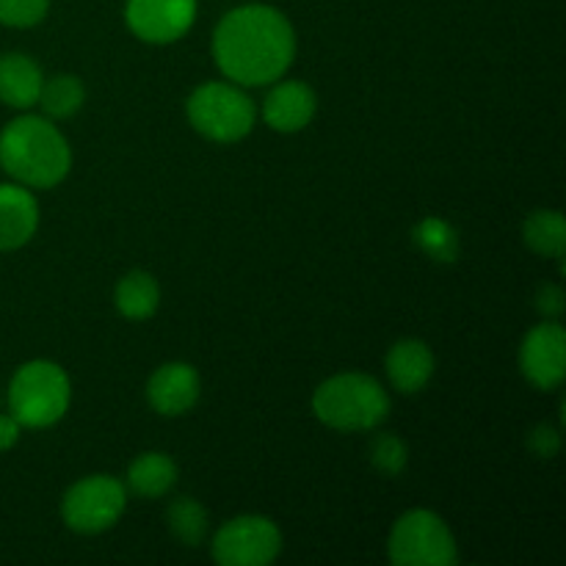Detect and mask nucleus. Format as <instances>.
<instances>
[{"mask_svg":"<svg viewBox=\"0 0 566 566\" xmlns=\"http://www.w3.org/2000/svg\"><path fill=\"white\" fill-rule=\"evenodd\" d=\"M213 59L221 75L238 86H271L296 59V31L274 6H238L216 25Z\"/></svg>","mask_w":566,"mask_h":566,"instance_id":"f257e3e1","label":"nucleus"},{"mask_svg":"<svg viewBox=\"0 0 566 566\" xmlns=\"http://www.w3.org/2000/svg\"><path fill=\"white\" fill-rule=\"evenodd\" d=\"M0 169L31 191L53 188L72 169L70 142L48 116L22 114L0 130Z\"/></svg>","mask_w":566,"mask_h":566,"instance_id":"f03ea898","label":"nucleus"},{"mask_svg":"<svg viewBox=\"0 0 566 566\" xmlns=\"http://www.w3.org/2000/svg\"><path fill=\"white\" fill-rule=\"evenodd\" d=\"M313 412L335 431H374L390 415V396L368 374H337L313 392Z\"/></svg>","mask_w":566,"mask_h":566,"instance_id":"7ed1b4c3","label":"nucleus"},{"mask_svg":"<svg viewBox=\"0 0 566 566\" xmlns=\"http://www.w3.org/2000/svg\"><path fill=\"white\" fill-rule=\"evenodd\" d=\"M9 412L22 429H50L66 415L72 385L66 370L50 359H31L20 365L9 381Z\"/></svg>","mask_w":566,"mask_h":566,"instance_id":"20e7f679","label":"nucleus"},{"mask_svg":"<svg viewBox=\"0 0 566 566\" xmlns=\"http://www.w3.org/2000/svg\"><path fill=\"white\" fill-rule=\"evenodd\" d=\"M186 116L193 130L208 142L235 144L252 133L258 108L238 83L208 81L188 94Z\"/></svg>","mask_w":566,"mask_h":566,"instance_id":"39448f33","label":"nucleus"},{"mask_svg":"<svg viewBox=\"0 0 566 566\" xmlns=\"http://www.w3.org/2000/svg\"><path fill=\"white\" fill-rule=\"evenodd\" d=\"M387 556L396 566H451L459 562V547L440 514L412 509L392 525Z\"/></svg>","mask_w":566,"mask_h":566,"instance_id":"423d86ee","label":"nucleus"},{"mask_svg":"<svg viewBox=\"0 0 566 566\" xmlns=\"http://www.w3.org/2000/svg\"><path fill=\"white\" fill-rule=\"evenodd\" d=\"M127 509V486L114 475H86L66 490L61 517L75 534L94 536L111 531Z\"/></svg>","mask_w":566,"mask_h":566,"instance_id":"0eeeda50","label":"nucleus"},{"mask_svg":"<svg viewBox=\"0 0 566 566\" xmlns=\"http://www.w3.org/2000/svg\"><path fill=\"white\" fill-rule=\"evenodd\" d=\"M282 553V531L263 514H241L216 531L213 558L221 566H269Z\"/></svg>","mask_w":566,"mask_h":566,"instance_id":"6e6552de","label":"nucleus"},{"mask_svg":"<svg viewBox=\"0 0 566 566\" xmlns=\"http://www.w3.org/2000/svg\"><path fill=\"white\" fill-rule=\"evenodd\" d=\"M197 0H127L125 22L147 44L180 42L197 22Z\"/></svg>","mask_w":566,"mask_h":566,"instance_id":"1a4fd4ad","label":"nucleus"},{"mask_svg":"<svg viewBox=\"0 0 566 566\" xmlns=\"http://www.w3.org/2000/svg\"><path fill=\"white\" fill-rule=\"evenodd\" d=\"M520 370L539 390H556L566 376V332L558 321H542L520 346Z\"/></svg>","mask_w":566,"mask_h":566,"instance_id":"9d476101","label":"nucleus"},{"mask_svg":"<svg viewBox=\"0 0 566 566\" xmlns=\"http://www.w3.org/2000/svg\"><path fill=\"white\" fill-rule=\"evenodd\" d=\"M202 392V379L188 363H166L149 376L147 401L164 418H180L191 412Z\"/></svg>","mask_w":566,"mask_h":566,"instance_id":"9b49d317","label":"nucleus"},{"mask_svg":"<svg viewBox=\"0 0 566 566\" xmlns=\"http://www.w3.org/2000/svg\"><path fill=\"white\" fill-rule=\"evenodd\" d=\"M318 97L313 86L304 81H280L271 83L263 99V122L276 133H298L315 119Z\"/></svg>","mask_w":566,"mask_h":566,"instance_id":"f8f14e48","label":"nucleus"},{"mask_svg":"<svg viewBox=\"0 0 566 566\" xmlns=\"http://www.w3.org/2000/svg\"><path fill=\"white\" fill-rule=\"evenodd\" d=\"M39 230V202L20 182L0 186V252L22 249Z\"/></svg>","mask_w":566,"mask_h":566,"instance_id":"ddd939ff","label":"nucleus"},{"mask_svg":"<svg viewBox=\"0 0 566 566\" xmlns=\"http://www.w3.org/2000/svg\"><path fill=\"white\" fill-rule=\"evenodd\" d=\"M385 370L390 385L403 396H415L423 390L434 376V354L418 337H403L387 352Z\"/></svg>","mask_w":566,"mask_h":566,"instance_id":"4468645a","label":"nucleus"},{"mask_svg":"<svg viewBox=\"0 0 566 566\" xmlns=\"http://www.w3.org/2000/svg\"><path fill=\"white\" fill-rule=\"evenodd\" d=\"M44 72L28 53L0 55V103L9 108L28 111L36 105Z\"/></svg>","mask_w":566,"mask_h":566,"instance_id":"2eb2a0df","label":"nucleus"},{"mask_svg":"<svg viewBox=\"0 0 566 566\" xmlns=\"http://www.w3.org/2000/svg\"><path fill=\"white\" fill-rule=\"evenodd\" d=\"M125 484L133 495L149 497V501L169 495L177 484L175 459L160 451L138 453L130 462V468H127Z\"/></svg>","mask_w":566,"mask_h":566,"instance_id":"dca6fc26","label":"nucleus"},{"mask_svg":"<svg viewBox=\"0 0 566 566\" xmlns=\"http://www.w3.org/2000/svg\"><path fill=\"white\" fill-rule=\"evenodd\" d=\"M114 304L119 315L130 321L153 318L160 304V285L147 271H130L116 282Z\"/></svg>","mask_w":566,"mask_h":566,"instance_id":"f3484780","label":"nucleus"},{"mask_svg":"<svg viewBox=\"0 0 566 566\" xmlns=\"http://www.w3.org/2000/svg\"><path fill=\"white\" fill-rule=\"evenodd\" d=\"M86 103V88H83L81 77L75 75H53L44 77L42 92H39L36 105L48 119L61 122L75 116Z\"/></svg>","mask_w":566,"mask_h":566,"instance_id":"a211bd4d","label":"nucleus"},{"mask_svg":"<svg viewBox=\"0 0 566 566\" xmlns=\"http://www.w3.org/2000/svg\"><path fill=\"white\" fill-rule=\"evenodd\" d=\"M523 238L542 258H564L566 219L558 210H534L523 224Z\"/></svg>","mask_w":566,"mask_h":566,"instance_id":"6ab92c4d","label":"nucleus"},{"mask_svg":"<svg viewBox=\"0 0 566 566\" xmlns=\"http://www.w3.org/2000/svg\"><path fill=\"white\" fill-rule=\"evenodd\" d=\"M166 525L175 534V539L186 547H199L210 534L208 512L197 497H177L166 509Z\"/></svg>","mask_w":566,"mask_h":566,"instance_id":"aec40b11","label":"nucleus"},{"mask_svg":"<svg viewBox=\"0 0 566 566\" xmlns=\"http://www.w3.org/2000/svg\"><path fill=\"white\" fill-rule=\"evenodd\" d=\"M409 451L407 442L398 434H379L370 442V464L379 470L381 475H401L407 470Z\"/></svg>","mask_w":566,"mask_h":566,"instance_id":"412c9836","label":"nucleus"},{"mask_svg":"<svg viewBox=\"0 0 566 566\" xmlns=\"http://www.w3.org/2000/svg\"><path fill=\"white\" fill-rule=\"evenodd\" d=\"M50 0H0V25L33 28L48 17Z\"/></svg>","mask_w":566,"mask_h":566,"instance_id":"4be33fe9","label":"nucleus"},{"mask_svg":"<svg viewBox=\"0 0 566 566\" xmlns=\"http://www.w3.org/2000/svg\"><path fill=\"white\" fill-rule=\"evenodd\" d=\"M418 241L423 243L426 252H429L431 258L451 260L453 254H457V235H453L442 221H423V227L418 230Z\"/></svg>","mask_w":566,"mask_h":566,"instance_id":"5701e85b","label":"nucleus"},{"mask_svg":"<svg viewBox=\"0 0 566 566\" xmlns=\"http://www.w3.org/2000/svg\"><path fill=\"white\" fill-rule=\"evenodd\" d=\"M528 446L539 459H553L558 453V446H562V437H558V431L551 429V426H536Z\"/></svg>","mask_w":566,"mask_h":566,"instance_id":"b1692460","label":"nucleus"},{"mask_svg":"<svg viewBox=\"0 0 566 566\" xmlns=\"http://www.w3.org/2000/svg\"><path fill=\"white\" fill-rule=\"evenodd\" d=\"M536 310L545 315V321H556L564 313V291L558 285H545L536 293Z\"/></svg>","mask_w":566,"mask_h":566,"instance_id":"393cba45","label":"nucleus"},{"mask_svg":"<svg viewBox=\"0 0 566 566\" xmlns=\"http://www.w3.org/2000/svg\"><path fill=\"white\" fill-rule=\"evenodd\" d=\"M20 434H22V426L17 423L14 415L11 412L0 415V453L11 451V448L20 442Z\"/></svg>","mask_w":566,"mask_h":566,"instance_id":"a878e982","label":"nucleus"}]
</instances>
